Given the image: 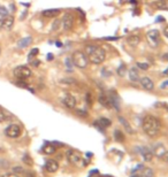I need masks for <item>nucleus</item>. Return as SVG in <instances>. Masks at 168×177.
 <instances>
[{"label":"nucleus","mask_w":168,"mask_h":177,"mask_svg":"<svg viewBox=\"0 0 168 177\" xmlns=\"http://www.w3.org/2000/svg\"><path fill=\"white\" fill-rule=\"evenodd\" d=\"M142 128L146 133V136H149L151 138H154L160 133L161 122L158 117L153 116V115H146L144 117V120H143Z\"/></svg>","instance_id":"1"},{"label":"nucleus","mask_w":168,"mask_h":177,"mask_svg":"<svg viewBox=\"0 0 168 177\" xmlns=\"http://www.w3.org/2000/svg\"><path fill=\"white\" fill-rule=\"evenodd\" d=\"M26 15H27V12H23L22 17H21V19H22V20H24V17H26Z\"/></svg>","instance_id":"44"},{"label":"nucleus","mask_w":168,"mask_h":177,"mask_svg":"<svg viewBox=\"0 0 168 177\" xmlns=\"http://www.w3.org/2000/svg\"><path fill=\"white\" fill-rule=\"evenodd\" d=\"M114 138L118 140V142H123V139H124V136H123V133L120 131V130H115Z\"/></svg>","instance_id":"26"},{"label":"nucleus","mask_w":168,"mask_h":177,"mask_svg":"<svg viewBox=\"0 0 168 177\" xmlns=\"http://www.w3.org/2000/svg\"><path fill=\"white\" fill-rule=\"evenodd\" d=\"M14 26V16L12 15H7L2 17V28L6 29V30H11L12 28Z\"/></svg>","instance_id":"15"},{"label":"nucleus","mask_w":168,"mask_h":177,"mask_svg":"<svg viewBox=\"0 0 168 177\" xmlns=\"http://www.w3.org/2000/svg\"><path fill=\"white\" fill-rule=\"evenodd\" d=\"M65 63L67 64V67H68V68H69V70H70V69H72V66H73L72 59H70V58H67V59H66V61H65Z\"/></svg>","instance_id":"35"},{"label":"nucleus","mask_w":168,"mask_h":177,"mask_svg":"<svg viewBox=\"0 0 168 177\" xmlns=\"http://www.w3.org/2000/svg\"><path fill=\"white\" fill-rule=\"evenodd\" d=\"M55 45H57L58 47H61V46H62V43H61V42H55Z\"/></svg>","instance_id":"43"},{"label":"nucleus","mask_w":168,"mask_h":177,"mask_svg":"<svg viewBox=\"0 0 168 177\" xmlns=\"http://www.w3.org/2000/svg\"><path fill=\"white\" fill-rule=\"evenodd\" d=\"M156 7L158 9H162V11H168V0H159L156 2Z\"/></svg>","instance_id":"23"},{"label":"nucleus","mask_w":168,"mask_h":177,"mask_svg":"<svg viewBox=\"0 0 168 177\" xmlns=\"http://www.w3.org/2000/svg\"><path fill=\"white\" fill-rule=\"evenodd\" d=\"M59 14H60V9H53V8H51V9H45V11H43V13H42V15L44 16V17H49V19L57 17Z\"/></svg>","instance_id":"17"},{"label":"nucleus","mask_w":168,"mask_h":177,"mask_svg":"<svg viewBox=\"0 0 168 177\" xmlns=\"http://www.w3.org/2000/svg\"><path fill=\"white\" fill-rule=\"evenodd\" d=\"M141 171H139V176L141 177H154L153 170L149 167H142Z\"/></svg>","instance_id":"21"},{"label":"nucleus","mask_w":168,"mask_h":177,"mask_svg":"<svg viewBox=\"0 0 168 177\" xmlns=\"http://www.w3.org/2000/svg\"><path fill=\"white\" fill-rule=\"evenodd\" d=\"M129 77H130V81L131 82H134V83H137L139 82V72H138V69L136 67H131L129 70Z\"/></svg>","instance_id":"18"},{"label":"nucleus","mask_w":168,"mask_h":177,"mask_svg":"<svg viewBox=\"0 0 168 177\" xmlns=\"http://www.w3.org/2000/svg\"><path fill=\"white\" fill-rule=\"evenodd\" d=\"M126 72H127L126 64H121V66L118 68V70H116V74H118L120 77H124V76H126Z\"/></svg>","instance_id":"25"},{"label":"nucleus","mask_w":168,"mask_h":177,"mask_svg":"<svg viewBox=\"0 0 168 177\" xmlns=\"http://www.w3.org/2000/svg\"><path fill=\"white\" fill-rule=\"evenodd\" d=\"M62 102H63V105L67 108H70V109H73V108L76 107V98L70 93L66 94L65 97H63V99H62Z\"/></svg>","instance_id":"9"},{"label":"nucleus","mask_w":168,"mask_h":177,"mask_svg":"<svg viewBox=\"0 0 168 177\" xmlns=\"http://www.w3.org/2000/svg\"><path fill=\"white\" fill-rule=\"evenodd\" d=\"M139 151H141L139 153H141L142 158H143L144 161L150 162L151 160H152L153 153H152V151H151V148H150V147H147V146L141 147V148H139Z\"/></svg>","instance_id":"12"},{"label":"nucleus","mask_w":168,"mask_h":177,"mask_svg":"<svg viewBox=\"0 0 168 177\" xmlns=\"http://www.w3.org/2000/svg\"><path fill=\"white\" fill-rule=\"evenodd\" d=\"M2 177H19L16 174H14V173H7V174H4L2 175Z\"/></svg>","instance_id":"36"},{"label":"nucleus","mask_w":168,"mask_h":177,"mask_svg":"<svg viewBox=\"0 0 168 177\" xmlns=\"http://www.w3.org/2000/svg\"><path fill=\"white\" fill-rule=\"evenodd\" d=\"M85 98H86V102H88L89 105H91V104H92L91 94H90V93H86V97H85Z\"/></svg>","instance_id":"37"},{"label":"nucleus","mask_w":168,"mask_h":177,"mask_svg":"<svg viewBox=\"0 0 168 177\" xmlns=\"http://www.w3.org/2000/svg\"><path fill=\"white\" fill-rule=\"evenodd\" d=\"M146 38H147V42H149L150 46L152 47H158V46L161 44V36L160 32L156 29L153 30H150L147 34H146Z\"/></svg>","instance_id":"4"},{"label":"nucleus","mask_w":168,"mask_h":177,"mask_svg":"<svg viewBox=\"0 0 168 177\" xmlns=\"http://www.w3.org/2000/svg\"><path fill=\"white\" fill-rule=\"evenodd\" d=\"M46 59H47L49 61H52V60H53V55H52V54L50 53V54H49V55L46 57Z\"/></svg>","instance_id":"42"},{"label":"nucleus","mask_w":168,"mask_h":177,"mask_svg":"<svg viewBox=\"0 0 168 177\" xmlns=\"http://www.w3.org/2000/svg\"><path fill=\"white\" fill-rule=\"evenodd\" d=\"M0 7H1V6H0Z\"/></svg>","instance_id":"50"},{"label":"nucleus","mask_w":168,"mask_h":177,"mask_svg":"<svg viewBox=\"0 0 168 177\" xmlns=\"http://www.w3.org/2000/svg\"><path fill=\"white\" fill-rule=\"evenodd\" d=\"M23 161L26 162V163H27V165H32V161H31V158L30 156H29V155L28 154H24V156H23Z\"/></svg>","instance_id":"31"},{"label":"nucleus","mask_w":168,"mask_h":177,"mask_svg":"<svg viewBox=\"0 0 168 177\" xmlns=\"http://www.w3.org/2000/svg\"><path fill=\"white\" fill-rule=\"evenodd\" d=\"M46 171H49V173H55L58 169H59V165H58V162L55 160H47L45 162V166H44Z\"/></svg>","instance_id":"13"},{"label":"nucleus","mask_w":168,"mask_h":177,"mask_svg":"<svg viewBox=\"0 0 168 177\" xmlns=\"http://www.w3.org/2000/svg\"><path fill=\"white\" fill-rule=\"evenodd\" d=\"M66 156H67V160H68L70 163L73 165H80L81 161H82V156L77 151H74V150H69L66 153Z\"/></svg>","instance_id":"6"},{"label":"nucleus","mask_w":168,"mask_h":177,"mask_svg":"<svg viewBox=\"0 0 168 177\" xmlns=\"http://www.w3.org/2000/svg\"><path fill=\"white\" fill-rule=\"evenodd\" d=\"M31 64H32V66H35V67H38L39 64H40V61H39V60H34L32 62H31Z\"/></svg>","instance_id":"38"},{"label":"nucleus","mask_w":168,"mask_h":177,"mask_svg":"<svg viewBox=\"0 0 168 177\" xmlns=\"http://www.w3.org/2000/svg\"><path fill=\"white\" fill-rule=\"evenodd\" d=\"M162 58H164L165 60H168V53H167V54H165V55H164Z\"/></svg>","instance_id":"47"},{"label":"nucleus","mask_w":168,"mask_h":177,"mask_svg":"<svg viewBox=\"0 0 168 177\" xmlns=\"http://www.w3.org/2000/svg\"><path fill=\"white\" fill-rule=\"evenodd\" d=\"M77 114H80L81 116H86V112L85 110H77Z\"/></svg>","instance_id":"39"},{"label":"nucleus","mask_w":168,"mask_h":177,"mask_svg":"<svg viewBox=\"0 0 168 177\" xmlns=\"http://www.w3.org/2000/svg\"><path fill=\"white\" fill-rule=\"evenodd\" d=\"M127 42L130 46H137L141 42V38L138 35H130L129 37L127 38Z\"/></svg>","instance_id":"20"},{"label":"nucleus","mask_w":168,"mask_h":177,"mask_svg":"<svg viewBox=\"0 0 168 177\" xmlns=\"http://www.w3.org/2000/svg\"><path fill=\"white\" fill-rule=\"evenodd\" d=\"M7 120V116H6V114L2 112V110L0 109V123L1 122H4V121H6Z\"/></svg>","instance_id":"34"},{"label":"nucleus","mask_w":168,"mask_h":177,"mask_svg":"<svg viewBox=\"0 0 168 177\" xmlns=\"http://www.w3.org/2000/svg\"><path fill=\"white\" fill-rule=\"evenodd\" d=\"M32 42V38L31 37H26V38H22V39H20L19 43H17V46H19L20 49H24V47H27L29 46Z\"/></svg>","instance_id":"22"},{"label":"nucleus","mask_w":168,"mask_h":177,"mask_svg":"<svg viewBox=\"0 0 168 177\" xmlns=\"http://www.w3.org/2000/svg\"><path fill=\"white\" fill-rule=\"evenodd\" d=\"M0 53H1V47H0Z\"/></svg>","instance_id":"49"},{"label":"nucleus","mask_w":168,"mask_h":177,"mask_svg":"<svg viewBox=\"0 0 168 177\" xmlns=\"http://www.w3.org/2000/svg\"><path fill=\"white\" fill-rule=\"evenodd\" d=\"M42 151L43 153H45V154H53V153H55V151H57V147L54 146L53 144L46 143L45 145L43 146Z\"/></svg>","instance_id":"19"},{"label":"nucleus","mask_w":168,"mask_h":177,"mask_svg":"<svg viewBox=\"0 0 168 177\" xmlns=\"http://www.w3.org/2000/svg\"><path fill=\"white\" fill-rule=\"evenodd\" d=\"M164 35H165V37L168 38V26L164 29Z\"/></svg>","instance_id":"40"},{"label":"nucleus","mask_w":168,"mask_h":177,"mask_svg":"<svg viewBox=\"0 0 168 177\" xmlns=\"http://www.w3.org/2000/svg\"><path fill=\"white\" fill-rule=\"evenodd\" d=\"M162 159H164L166 162H168V151H166V153H165V155L162 156Z\"/></svg>","instance_id":"41"},{"label":"nucleus","mask_w":168,"mask_h":177,"mask_svg":"<svg viewBox=\"0 0 168 177\" xmlns=\"http://www.w3.org/2000/svg\"><path fill=\"white\" fill-rule=\"evenodd\" d=\"M93 124H95L97 128L104 130V129L108 128V127L112 124V122H111V120H108V119H106V117H100L99 120L96 121Z\"/></svg>","instance_id":"14"},{"label":"nucleus","mask_w":168,"mask_h":177,"mask_svg":"<svg viewBox=\"0 0 168 177\" xmlns=\"http://www.w3.org/2000/svg\"><path fill=\"white\" fill-rule=\"evenodd\" d=\"M137 67L143 69V70H146V69H149V64L147 63H142V62H137Z\"/></svg>","instance_id":"32"},{"label":"nucleus","mask_w":168,"mask_h":177,"mask_svg":"<svg viewBox=\"0 0 168 177\" xmlns=\"http://www.w3.org/2000/svg\"><path fill=\"white\" fill-rule=\"evenodd\" d=\"M139 83H141L142 87L146 91H152L154 89V83H153V81L150 77L147 76H144V77H142L139 78Z\"/></svg>","instance_id":"11"},{"label":"nucleus","mask_w":168,"mask_h":177,"mask_svg":"<svg viewBox=\"0 0 168 177\" xmlns=\"http://www.w3.org/2000/svg\"><path fill=\"white\" fill-rule=\"evenodd\" d=\"M13 74L17 79H27L32 75V72L26 66H19L13 70Z\"/></svg>","instance_id":"5"},{"label":"nucleus","mask_w":168,"mask_h":177,"mask_svg":"<svg viewBox=\"0 0 168 177\" xmlns=\"http://www.w3.org/2000/svg\"><path fill=\"white\" fill-rule=\"evenodd\" d=\"M1 29H2V19L0 20V30H1Z\"/></svg>","instance_id":"46"},{"label":"nucleus","mask_w":168,"mask_h":177,"mask_svg":"<svg viewBox=\"0 0 168 177\" xmlns=\"http://www.w3.org/2000/svg\"><path fill=\"white\" fill-rule=\"evenodd\" d=\"M23 175L26 177H35V174L32 173V170H24Z\"/></svg>","instance_id":"33"},{"label":"nucleus","mask_w":168,"mask_h":177,"mask_svg":"<svg viewBox=\"0 0 168 177\" xmlns=\"http://www.w3.org/2000/svg\"><path fill=\"white\" fill-rule=\"evenodd\" d=\"M162 74H164V76H168V68L166 69V70H165L164 72H162Z\"/></svg>","instance_id":"45"},{"label":"nucleus","mask_w":168,"mask_h":177,"mask_svg":"<svg viewBox=\"0 0 168 177\" xmlns=\"http://www.w3.org/2000/svg\"><path fill=\"white\" fill-rule=\"evenodd\" d=\"M98 101H99L100 105H103L104 107H106V108H111L112 107L111 99H110V97H108V94L101 93L99 97H98Z\"/></svg>","instance_id":"16"},{"label":"nucleus","mask_w":168,"mask_h":177,"mask_svg":"<svg viewBox=\"0 0 168 177\" xmlns=\"http://www.w3.org/2000/svg\"><path fill=\"white\" fill-rule=\"evenodd\" d=\"M151 151H152L153 155H156L157 158H162L167 150H166V147H165L161 143H157L153 145V147L151 148Z\"/></svg>","instance_id":"10"},{"label":"nucleus","mask_w":168,"mask_h":177,"mask_svg":"<svg viewBox=\"0 0 168 177\" xmlns=\"http://www.w3.org/2000/svg\"><path fill=\"white\" fill-rule=\"evenodd\" d=\"M61 24H62V28L65 29V30H70L74 26V16L73 14H70V13H66L63 17L61 20Z\"/></svg>","instance_id":"8"},{"label":"nucleus","mask_w":168,"mask_h":177,"mask_svg":"<svg viewBox=\"0 0 168 177\" xmlns=\"http://www.w3.org/2000/svg\"><path fill=\"white\" fill-rule=\"evenodd\" d=\"M38 53H39V49H37V47H35V49H32L30 51V54L28 55V59H29V60H31V59H32V57L37 55Z\"/></svg>","instance_id":"28"},{"label":"nucleus","mask_w":168,"mask_h":177,"mask_svg":"<svg viewBox=\"0 0 168 177\" xmlns=\"http://www.w3.org/2000/svg\"><path fill=\"white\" fill-rule=\"evenodd\" d=\"M165 85H168V82H166V83H165Z\"/></svg>","instance_id":"48"},{"label":"nucleus","mask_w":168,"mask_h":177,"mask_svg":"<svg viewBox=\"0 0 168 177\" xmlns=\"http://www.w3.org/2000/svg\"><path fill=\"white\" fill-rule=\"evenodd\" d=\"M60 24H61V21H59V20H57V21H54L53 22V26H52V29H53L54 31L55 30H59L60 29Z\"/></svg>","instance_id":"29"},{"label":"nucleus","mask_w":168,"mask_h":177,"mask_svg":"<svg viewBox=\"0 0 168 177\" xmlns=\"http://www.w3.org/2000/svg\"><path fill=\"white\" fill-rule=\"evenodd\" d=\"M5 133H6L7 137L17 138V137L21 135V128H20V125L17 124H11L5 129Z\"/></svg>","instance_id":"7"},{"label":"nucleus","mask_w":168,"mask_h":177,"mask_svg":"<svg viewBox=\"0 0 168 177\" xmlns=\"http://www.w3.org/2000/svg\"><path fill=\"white\" fill-rule=\"evenodd\" d=\"M85 54L88 57V60L95 64L103 63L105 59H106L105 49L98 45H93V44L85 46Z\"/></svg>","instance_id":"2"},{"label":"nucleus","mask_w":168,"mask_h":177,"mask_svg":"<svg viewBox=\"0 0 168 177\" xmlns=\"http://www.w3.org/2000/svg\"><path fill=\"white\" fill-rule=\"evenodd\" d=\"M120 122L122 123V125L124 127V129H126V131L128 132V133H134V130H133V128H131V125L129 124L128 121L124 120L123 117H120Z\"/></svg>","instance_id":"24"},{"label":"nucleus","mask_w":168,"mask_h":177,"mask_svg":"<svg viewBox=\"0 0 168 177\" xmlns=\"http://www.w3.org/2000/svg\"><path fill=\"white\" fill-rule=\"evenodd\" d=\"M72 62H73V66H76L77 68L80 69H84V68L88 67L89 64V60L86 54L84 52H81V51H76V52L73 53L72 55Z\"/></svg>","instance_id":"3"},{"label":"nucleus","mask_w":168,"mask_h":177,"mask_svg":"<svg viewBox=\"0 0 168 177\" xmlns=\"http://www.w3.org/2000/svg\"><path fill=\"white\" fill-rule=\"evenodd\" d=\"M13 173L14 174H23L24 173V169L22 167H14L13 168Z\"/></svg>","instance_id":"30"},{"label":"nucleus","mask_w":168,"mask_h":177,"mask_svg":"<svg viewBox=\"0 0 168 177\" xmlns=\"http://www.w3.org/2000/svg\"><path fill=\"white\" fill-rule=\"evenodd\" d=\"M16 85L20 87H24V89H29V85H28V83L24 81V79H17V82H16Z\"/></svg>","instance_id":"27"}]
</instances>
